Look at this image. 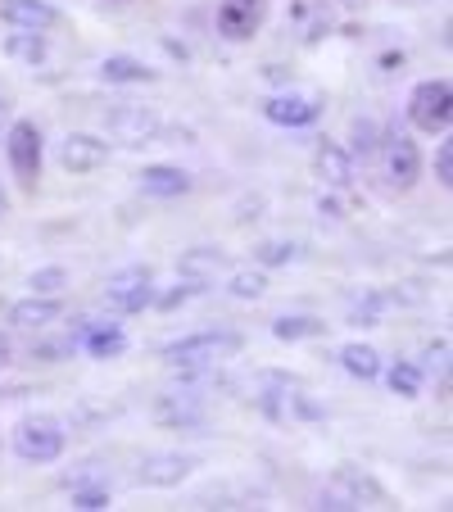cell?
I'll return each mask as SVG.
<instances>
[{
    "label": "cell",
    "instance_id": "cell-1",
    "mask_svg": "<svg viewBox=\"0 0 453 512\" xmlns=\"http://www.w3.org/2000/svg\"><path fill=\"white\" fill-rule=\"evenodd\" d=\"M245 349V336L241 331H195V336H182V340H168L159 349L173 372L182 368H218L222 358H236Z\"/></svg>",
    "mask_w": 453,
    "mask_h": 512
},
{
    "label": "cell",
    "instance_id": "cell-2",
    "mask_svg": "<svg viewBox=\"0 0 453 512\" xmlns=\"http://www.w3.org/2000/svg\"><path fill=\"white\" fill-rule=\"evenodd\" d=\"M64 445H68V431H64V422L50 413H28L14 426V454H19L23 463H37V467L59 463Z\"/></svg>",
    "mask_w": 453,
    "mask_h": 512
},
{
    "label": "cell",
    "instance_id": "cell-3",
    "mask_svg": "<svg viewBox=\"0 0 453 512\" xmlns=\"http://www.w3.org/2000/svg\"><path fill=\"white\" fill-rule=\"evenodd\" d=\"M5 159H10V173L19 182V191H37L41 182V164H46V141H41V127L32 118H14L10 132H5Z\"/></svg>",
    "mask_w": 453,
    "mask_h": 512
},
{
    "label": "cell",
    "instance_id": "cell-4",
    "mask_svg": "<svg viewBox=\"0 0 453 512\" xmlns=\"http://www.w3.org/2000/svg\"><path fill=\"white\" fill-rule=\"evenodd\" d=\"M372 503H390V494L372 481L367 472L358 467H340L327 485L318 490L313 508H327V512H354V508H372Z\"/></svg>",
    "mask_w": 453,
    "mask_h": 512
},
{
    "label": "cell",
    "instance_id": "cell-5",
    "mask_svg": "<svg viewBox=\"0 0 453 512\" xmlns=\"http://www.w3.org/2000/svg\"><path fill=\"white\" fill-rule=\"evenodd\" d=\"M408 123L426 136H444L453 127V87L444 78L417 82L408 96Z\"/></svg>",
    "mask_w": 453,
    "mask_h": 512
},
{
    "label": "cell",
    "instance_id": "cell-6",
    "mask_svg": "<svg viewBox=\"0 0 453 512\" xmlns=\"http://www.w3.org/2000/svg\"><path fill=\"white\" fill-rule=\"evenodd\" d=\"M376 159H381V173H386V182L395 186V191H413V186L422 182V150H417V141L408 132L381 136Z\"/></svg>",
    "mask_w": 453,
    "mask_h": 512
},
{
    "label": "cell",
    "instance_id": "cell-7",
    "mask_svg": "<svg viewBox=\"0 0 453 512\" xmlns=\"http://www.w3.org/2000/svg\"><path fill=\"white\" fill-rule=\"evenodd\" d=\"M150 304H155V277H150V268H123L109 277V286H105L109 313H145Z\"/></svg>",
    "mask_w": 453,
    "mask_h": 512
},
{
    "label": "cell",
    "instance_id": "cell-8",
    "mask_svg": "<svg viewBox=\"0 0 453 512\" xmlns=\"http://www.w3.org/2000/svg\"><path fill=\"white\" fill-rule=\"evenodd\" d=\"M322 109H327L322 91H281V96L263 100V118L277 127H309L322 118Z\"/></svg>",
    "mask_w": 453,
    "mask_h": 512
},
{
    "label": "cell",
    "instance_id": "cell-9",
    "mask_svg": "<svg viewBox=\"0 0 453 512\" xmlns=\"http://www.w3.org/2000/svg\"><path fill=\"white\" fill-rule=\"evenodd\" d=\"M155 422L168 426V431H200V426L209 422L204 395H195V390H186V386L168 390V395L155 399Z\"/></svg>",
    "mask_w": 453,
    "mask_h": 512
},
{
    "label": "cell",
    "instance_id": "cell-10",
    "mask_svg": "<svg viewBox=\"0 0 453 512\" xmlns=\"http://www.w3.org/2000/svg\"><path fill=\"white\" fill-rule=\"evenodd\" d=\"M200 458L191 454H145L141 467H136V485L145 490H177L182 481H191Z\"/></svg>",
    "mask_w": 453,
    "mask_h": 512
},
{
    "label": "cell",
    "instance_id": "cell-11",
    "mask_svg": "<svg viewBox=\"0 0 453 512\" xmlns=\"http://www.w3.org/2000/svg\"><path fill=\"white\" fill-rule=\"evenodd\" d=\"M105 164H109V141H100V136L68 132L64 141H59V168H64V173L87 177V173H100Z\"/></svg>",
    "mask_w": 453,
    "mask_h": 512
},
{
    "label": "cell",
    "instance_id": "cell-12",
    "mask_svg": "<svg viewBox=\"0 0 453 512\" xmlns=\"http://www.w3.org/2000/svg\"><path fill=\"white\" fill-rule=\"evenodd\" d=\"M105 127L118 136V141L136 145V141H159L164 118H159V109H150V105H118L105 114Z\"/></svg>",
    "mask_w": 453,
    "mask_h": 512
},
{
    "label": "cell",
    "instance_id": "cell-13",
    "mask_svg": "<svg viewBox=\"0 0 453 512\" xmlns=\"http://www.w3.org/2000/svg\"><path fill=\"white\" fill-rule=\"evenodd\" d=\"M272 0H222L218 5V37L227 41H250L263 28Z\"/></svg>",
    "mask_w": 453,
    "mask_h": 512
},
{
    "label": "cell",
    "instance_id": "cell-14",
    "mask_svg": "<svg viewBox=\"0 0 453 512\" xmlns=\"http://www.w3.org/2000/svg\"><path fill=\"white\" fill-rule=\"evenodd\" d=\"M191 186L195 177L177 164H145L136 173V191L150 195V200H182V195H191Z\"/></svg>",
    "mask_w": 453,
    "mask_h": 512
},
{
    "label": "cell",
    "instance_id": "cell-15",
    "mask_svg": "<svg viewBox=\"0 0 453 512\" xmlns=\"http://www.w3.org/2000/svg\"><path fill=\"white\" fill-rule=\"evenodd\" d=\"M0 19L23 32H55L64 23V14L50 0H0Z\"/></svg>",
    "mask_w": 453,
    "mask_h": 512
},
{
    "label": "cell",
    "instance_id": "cell-16",
    "mask_svg": "<svg viewBox=\"0 0 453 512\" xmlns=\"http://www.w3.org/2000/svg\"><path fill=\"white\" fill-rule=\"evenodd\" d=\"M313 173H318L331 191H345V186L354 182V159H349V150L340 141H322L318 150H313Z\"/></svg>",
    "mask_w": 453,
    "mask_h": 512
},
{
    "label": "cell",
    "instance_id": "cell-17",
    "mask_svg": "<svg viewBox=\"0 0 453 512\" xmlns=\"http://www.w3.org/2000/svg\"><path fill=\"white\" fill-rule=\"evenodd\" d=\"M100 78L114 87H145V82H159V68H150L136 55H109L100 59Z\"/></svg>",
    "mask_w": 453,
    "mask_h": 512
},
{
    "label": "cell",
    "instance_id": "cell-18",
    "mask_svg": "<svg viewBox=\"0 0 453 512\" xmlns=\"http://www.w3.org/2000/svg\"><path fill=\"white\" fill-rule=\"evenodd\" d=\"M59 313H64V300H59V295H28V300H19L10 309V322L23 331H41V327H50Z\"/></svg>",
    "mask_w": 453,
    "mask_h": 512
},
{
    "label": "cell",
    "instance_id": "cell-19",
    "mask_svg": "<svg viewBox=\"0 0 453 512\" xmlns=\"http://www.w3.org/2000/svg\"><path fill=\"white\" fill-rule=\"evenodd\" d=\"M381 123H376V118H354V123H349V159H354V164H372L376 159V150H381Z\"/></svg>",
    "mask_w": 453,
    "mask_h": 512
},
{
    "label": "cell",
    "instance_id": "cell-20",
    "mask_svg": "<svg viewBox=\"0 0 453 512\" xmlns=\"http://www.w3.org/2000/svg\"><path fill=\"white\" fill-rule=\"evenodd\" d=\"M5 55L14 59V64H28V68H37V64H46L50 59V46H46V32H10L5 37Z\"/></svg>",
    "mask_w": 453,
    "mask_h": 512
},
{
    "label": "cell",
    "instance_id": "cell-21",
    "mask_svg": "<svg viewBox=\"0 0 453 512\" xmlns=\"http://www.w3.org/2000/svg\"><path fill=\"white\" fill-rule=\"evenodd\" d=\"M336 358H340V368H345L349 377H358V381H376V377H381V354H376L372 345H358V340H354V345H345Z\"/></svg>",
    "mask_w": 453,
    "mask_h": 512
},
{
    "label": "cell",
    "instance_id": "cell-22",
    "mask_svg": "<svg viewBox=\"0 0 453 512\" xmlns=\"http://www.w3.org/2000/svg\"><path fill=\"white\" fill-rule=\"evenodd\" d=\"M422 381H426V372L417 363H408V358L390 363V372H386L390 395H399V399H422Z\"/></svg>",
    "mask_w": 453,
    "mask_h": 512
},
{
    "label": "cell",
    "instance_id": "cell-23",
    "mask_svg": "<svg viewBox=\"0 0 453 512\" xmlns=\"http://www.w3.org/2000/svg\"><path fill=\"white\" fill-rule=\"evenodd\" d=\"M218 268H227V254L222 250H209V245H200V250L182 254V277H218Z\"/></svg>",
    "mask_w": 453,
    "mask_h": 512
},
{
    "label": "cell",
    "instance_id": "cell-24",
    "mask_svg": "<svg viewBox=\"0 0 453 512\" xmlns=\"http://www.w3.org/2000/svg\"><path fill=\"white\" fill-rule=\"evenodd\" d=\"M227 290H232L236 300H263L268 295V272L263 268H236L227 277Z\"/></svg>",
    "mask_w": 453,
    "mask_h": 512
},
{
    "label": "cell",
    "instance_id": "cell-25",
    "mask_svg": "<svg viewBox=\"0 0 453 512\" xmlns=\"http://www.w3.org/2000/svg\"><path fill=\"white\" fill-rule=\"evenodd\" d=\"M322 331H327L322 318H277L272 322V336L290 340V345H295V340H313V336H322Z\"/></svg>",
    "mask_w": 453,
    "mask_h": 512
},
{
    "label": "cell",
    "instance_id": "cell-26",
    "mask_svg": "<svg viewBox=\"0 0 453 512\" xmlns=\"http://www.w3.org/2000/svg\"><path fill=\"white\" fill-rule=\"evenodd\" d=\"M299 245L295 241H263L254 245V259H259V268H286V263H299Z\"/></svg>",
    "mask_w": 453,
    "mask_h": 512
},
{
    "label": "cell",
    "instance_id": "cell-27",
    "mask_svg": "<svg viewBox=\"0 0 453 512\" xmlns=\"http://www.w3.org/2000/svg\"><path fill=\"white\" fill-rule=\"evenodd\" d=\"M68 503L78 512H109L114 494H109V485H78V490H68Z\"/></svg>",
    "mask_w": 453,
    "mask_h": 512
},
{
    "label": "cell",
    "instance_id": "cell-28",
    "mask_svg": "<svg viewBox=\"0 0 453 512\" xmlns=\"http://www.w3.org/2000/svg\"><path fill=\"white\" fill-rule=\"evenodd\" d=\"M204 290H209V281H204V277H182V281H177V286H173V290H168V295H155V309L173 313V309H177V304L195 300V295H204Z\"/></svg>",
    "mask_w": 453,
    "mask_h": 512
},
{
    "label": "cell",
    "instance_id": "cell-29",
    "mask_svg": "<svg viewBox=\"0 0 453 512\" xmlns=\"http://www.w3.org/2000/svg\"><path fill=\"white\" fill-rule=\"evenodd\" d=\"M299 41H304V46H318L322 37H331V14H327V5H322V10H299Z\"/></svg>",
    "mask_w": 453,
    "mask_h": 512
},
{
    "label": "cell",
    "instance_id": "cell-30",
    "mask_svg": "<svg viewBox=\"0 0 453 512\" xmlns=\"http://www.w3.org/2000/svg\"><path fill=\"white\" fill-rule=\"evenodd\" d=\"M68 268H59V263H50V268H37L28 277V286H32V295H59V290L68 286Z\"/></svg>",
    "mask_w": 453,
    "mask_h": 512
},
{
    "label": "cell",
    "instance_id": "cell-31",
    "mask_svg": "<svg viewBox=\"0 0 453 512\" xmlns=\"http://www.w3.org/2000/svg\"><path fill=\"white\" fill-rule=\"evenodd\" d=\"M78 485H109V472L100 463H82L78 472L64 476V490H78Z\"/></svg>",
    "mask_w": 453,
    "mask_h": 512
},
{
    "label": "cell",
    "instance_id": "cell-32",
    "mask_svg": "<svg viewBox=\"0 0 453 512\" xmlns=\"http://www.w3.org/2000/svg\"><path fill=\"white\" fill-rule=\"evenodd\" d=\"M435 182L449 191L453 186V145L449 141H440V150H435Z\"/></svg>",
    "mask_w": 453,
    "mask_h": 512
},
{
    "label": "cell",
    "instance_id": "cell-33",
    "mask_svg": "<svg viewBox=\"0 0 453 512\" xmlns=\"http://www.w3.org/2000/svg\"><path fill=\"white\" fill-rule=\"evenodd\" d=\"M426 363L422 372H449V340H435V345H426Z\"/></svg>",
    "mask_w": 453,
    "mask_h": 512
},
{
    "label": "cell",
    "instance_id": "cell-34",
    "mask_svg": "<svg viewBox=\"0 0 453 512\" xmlns=\"http://www.w3.org/2000/svg\"><path fill=\"white\" fill-rule=\"evenodd\" d=\"M318 213H322V218H345V204H340L336 195H322V200H318Z\"/></svg>",
    "mask_w": 453,
    "mask_h": 512
},
{
    "label": "cell",
    "instance_id": "cell-35",
    "mask_svg": "<svg viewBox=\"0 0 453 512\" xmlns=\"http://www.w3.org/2000/svg\"><path fill=\"white\" fill-rule=\"evenodd\" d=\"M5 132H10V100L0 96V141H5Z\"/></svg>",
    "mask_w": 453,
    "mask_h": 512
},
{
    "label": "cell",
    "instance_id": "cell-36",
    "mask_svg": "<svg viewBox=\"0 0 453 512\" xmlns=\"http://www.w3.org/2000/svg\"><path fill=\"white\" fill-rule=\"evenodd\" d=\"M10 354H14V345L0 336V368H10Z\"/></svg>",
    "mask_w": 453,
    "mask_h": 512
},
{
    "label": "cell",
    "instance_id": "cell-37",
    "mask_svg": "<svg viewBox=\"0 0 453 512\" xmlns=\"http://www.w3.org/2000/svg\"><path fill=\"white\" fill-rule=\"evenodd\" d=\"M5 213H10V200H5V191H0V218H5Z\"/></svg>",
    "mask_w": 453,
    "mask_h": 512
},
{
    "label": "cell",
    "instance_id": "cell-38",
    "mask_svg": "<svg viewBox=\"0 0 453 512\" xmlns=\"http://www.w3.org/2000/svg\"><path fill=\"white\" fill-rule=\"evenodd\" d=\"M345 5H363V0H345Z\"/></svg>",
    "mask_w": 453,
    "mask_h": 512
}]
</instances>
